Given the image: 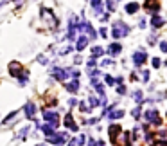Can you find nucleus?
Segmentation results:
<instances>
[{"label":"nucleus","mask_w":167,"mask_h":146,"mask_svg":"<svg viewBox=\"0 0 167 146\" xmlns=\"http://www.w3.org/2000/svg\"><path fill=\"white\" fill-rule=\"evenodd\" d=\"M126 11H128V13H137V11H138V5H137V4H128Z\"/></svg>","instance_id":"nucleus-15"},{"label":"nucleus","mask_w":167,"mask_h":146,"mask_svg":"<svg viewBox=\"0 0 167 146\" xmlns=\"http://www.w3.org/2000/svg\"><path fill=\"white\" fill-rule=\"evenodd\" d=\"M103 52H104V49H101V47H93V49H92V56H93V58H95V56H101Z\"/></svg>","instance_id":"nucleus-14"},{"label":"nucleus","mask_w":167,"mask_h":146,"mask_svg":"<svg viewBox=\"0 0 167 146\" xmlns=\"http://www.w3.org/2000/svg\"><path fill=\"white\" fill-rule=\"evenodd\" d=\"M9 72H11L13 76H16V78H22V81H23V79H27V72L22 70V65H20L18 62H11V65H9Z\"/></svg>","instance_id":"nucleus-1"},{"label":"nucleus","mask_w":167,"mask_h":146,"mask_svg":"<svg viewBox=\"0 0 167 146\" xmlns=\"http://www.w3.org/2000/svg\"><path fill=\"white\" fill-rule=\"evenodd\" d=\"M151 24H153V27H160V25L164 24V20L160 18V16H153V20H151Z\"/></svg>","instance_id":"nucleus-13"},{"label":"nucleus","mask_w":167,"mask_h":146,"mask_svg":"<svg viewBox=\"0 0 167 146\" xmlns=\"http://www.w3.org/2000/svg\"><path fill=\"white\" fill-rule=\"evenodd\" d=\"M97 146H104V143H103V141H99V143H97Z\"/></svg>","instance_id":"nucleus-25"},{"label":"nucleus","mask_w":167,"mask_h":146,"mask_svg":"<svg viewBox=\"0 0 167 146\" xmlns=\"http://www.w3.org/2000/svg\"><path fill=\"white\" fill-rule=\"evenodd\" d=\"M43 117H45V121L49 123V124H52L54 128L58 126L59 121H58V114H56V112H47V110H45V112H43Z\"/></svg>","instance_id":"nucleus-4"},{"label":"nucleus","mask_w":167,"mask_h":146,"mask_svg":"<svg viewBox=\"0 0 167 146\" xmlns=\"http://www.w3.org/2000/svg\"><path fill=\"white\" fill-rule=\"evenodd\" d=\"M122 116H124V110H115L110 114V119H121Z\"/></svg>","instance_id":"nucleus-12"},{"label":"nucleus","mask_w":167,"mask_h":146,"mask_svg":"<svg viewBox=\"0 0 167 146\" xmlns=\"http://www.w3.org/2000/svg\"><path fill=\"white\" fill-rule=\"evenodd\" d=\"M86 43H88V38L81 36V38L77 40V43H76V49H77V51H83V49L86 47Z\"/></svg>","instance_id":"nucleus-8"},{"label":"nucleus","mask_w":167,"mask_h":146,"mask_svg":"<svg viewBox=\"0 0 167 146\" xmlns=\"http://www.w3.org/2000/svg\"><path fill=\"white\" fill-rule=\"evenodd\" d=\"M34 112H36V107L32 103H27L25 105V114H27V119H32L34 117Z\"/></svg>","instance_id":"nucleus-7"},{"label":"nucleus","mask_w":167,"mask_h":146,"mask_svg":"<svg viewBox=\"0 0 167 146\" xmlns=\"http://www.w3.org/2000/svg\"><path fill=\"white\" fill-rule=\"evenodd\" d=\"M92 5H93V9H101V0H92Z\"/></svg>","instance_id":"nucleus-17"},{"label":"nucleus","mask_w":167,"mask_h":146,"mask_svg":"<svg viewBox=\"0 0 167 146\" xmlns=\"http://www.w3.org/2000/svg\"><path fill=\"white\" fill-rule=\"evenodd\" d=\"M104 79H106V83H108V85H113V83H115V79L110 78V76H104Z\"/></svg>","instance_id":"nucleus-19"},{"label":"nucleus","mask_w":167,"mask_h":146,"mask_svg":"<svg viewBox=\"0 0 167 146\" xmlns=\"http://www.w3.org/2000/svg\"><path fill=\"white\" fill-rule=\"evenodd\" d=\"M133 99H135V101H142V92L137 90L135 94H133Z\"/></svg>","instance_id":"nucleus-16"},{"label":"nucleus","mask_w":167,"mask_h":146,"mask_svg":"<svg viewBox=\"0 0 167 146\" xmlns=\"http://www.w3.org/2000/svg\"><path fill=\"white\" fill-rule=\"evenodd\" d=\"M77 89H79L77 79H74L72 83H66V90H68V92H72V94H74V92H77Z\"/></svg>","instance_id":"nucleus-10"},{"label":"nucleus","mask_w":167,"mask_h":146,"mask_svg":"<svg viewBox=\"0 0 167 146\" xmlns=\"http://www.w3.org/2000/svg\"><path fill=\"white\" fill-rule=\"evenodd\" d=\"M144 116H146V119H148L149 123H153V124H160V123H162V119H160V116H158L156 110H148Z\"/></svg>","instance_id":"nucleus-3"},{"label":"nucleus","mask_w":167,"mask_h":146,"mask_svg":"<svg viewBox=\"0 0 167 146\" xmlns=\"http://www.w3.org/2000/svg\"><path fill=\"white\" fill-rule=\"evenodd\" d=\"M131 114H133V117H138V116H140V105H138V107L131 112Z\"/></svg>","instance_id":"nucleus-18"},{"label":"nucleus","mask_w":167,"mask_h":146,"mask_svg":"<svg viewBox=\"0 0 167 146\" xmlns=\"http://www.w3.org/2000/svg\"><path fill=\"white\" fill-rule=\"evenodd\" d=\"M38 146H45V144H38Z\"/></svg>","instance_id":"nucleus-26"},{"label":"nucleus","mask_w":167,"mask_h":146,"mask_svg":"<svg viewBox=\"0 0 167 146\" xmlns=\"http://www.w3.org/2000/svg\"><path fill=\"white\" fill-rule=\"evenodd\" d=\"M106 4H108V9H110V11H111V9H115V4H113V0H108Z\"/></svg>","instance_id":"nucleus-20"},{"label":"nucleus","mask_w":167,"mask_h":146,"mask_svg":"<svg viewBox=\"0 0 167 146\" xmlns=\"http://www.w3.org/2000/svg\"><path fill=\"white\" fill-rule=\"evenodd\" d=\"M108 132H110L111 143H117V137L121 135V126H119V124H111V126L108 128Z\"/></svg>","instance_id":"nucleus-5"},{"label":"nucleus","mask_w":167,"mask_h":146,"mask_svg":"<svg viewBox=\"0 0 167 146\" xmlns=\"http://www.w3.org/2000/svg\"><path fill=\"white\" fill-rule=\"evenodd\" d=\"M160 49H162L164 52H167V42H162V43H160Z\"/></svg>","instance_id":"nucleus-21"},{"label":"nucleus","mask_w":167,"mask_h":146,"mask_svg":"<svg viewBox=\"0 0 167 146\" xmlns=\"http://www.w3.org/2000/svg\"><path fill=\"white\" fill-rule=\"evenodd\" d=\"M108 51H110V54H113V56H115V54H119V52L122 51V47H121V45H119V43H111Z\"/></svg>","instance_id":"nucleus-11"},{"label":"nucleus","mask_w":167,"mask_h":146,"mask_svg":"<svg viewBox=\"0 0 167 146\" xmlns=\"http://www.w3.org/2000/svg\"><path fill=\"white\" fill-rule=\"evenodd\" d=\"M153 65H155V67L158 69V67H160V59H158V58H155V59H153Z\"/></svg>","instance_id":"nucleus-22"},{"label":"nucleus","mask_w":167,"mask_h":146,"mask_svg":"<svg viewBox=\"0 0 167 146\" xmlns=\"http://www.w3.org/2000/svg\"><path fill=\"white\" fill-rule=\"evenodd\" d=\"M65 124H66V126H68L70 130H74V132L77 130V124H76L74 121H72V116H70V114H68V116L65 117Z\"/></svg>","instance_id":"nucleus-9"},{"label":"nucleus","mask_w":167,"mask_h":146,"mask_svg":"<svg viewBox=\"0 0 167 146\" xmlns=\"http://www.w3.org/2000/svg\"><path fill=\"white\" fill-rule=\"evenodd\" d=\"M90 103H92V107H97V99L95 97H90Z\"/></svg>","instance_id":"nucleus-23"},{"label":"nucleus","mask_w":167,"mask_h":146,"mask_svg":"<svg viewBox=\"0 0 167 146\" xmlns=\"http://www.w3.org/2000/svg\"><path fill=\"white\" fill-rule=\"evenodd\" d=\"M106 32H108V31H106V29L103 27V29H101V36H104V38H106Z\"/></svg>","instance_id":"nucleus-24"},{"label":"nucleus","mask_w":167,"mask_h":146,"mask_svg":"<svg viewBox=\"0 0 167 146\" xmlns=\"http://www.w3.org/2000/svg\"><path fill=\"white\" fill-rule=\"evenodd\" d=\"M129 32V27L126 25L124 22H117L113 25V38H121V36H126Z\"/></svg>","instance_id":"nucleus-2"},{"label":"nucleus","mask_w":167,"mask_h":146,"mask_svg":"<svg viewBox=\"0 0 167 146\" xmlns=\"http://www.w3.org/2000/svg\"><path fill=\"white\" fill-rule=\"evenodd\" d=\"M146 59H148V54H146V52H135V54H133V62L137 65H142Z\"/></svg>","instance_id":"nucleus-6"}]
</instances>
